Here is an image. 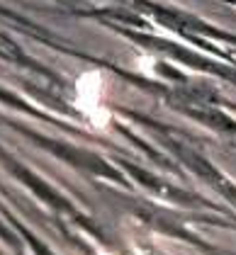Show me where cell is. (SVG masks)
Here are the masks:
<instances>
[{
  "instance_id": "obj_1",
  "label": "cell",
  "mask_w": 236,
  "mask_h": 255,
  "mask_svg": "<svg viewBox=\"0 0 236 255\" xmlns=\"http://www.w3.org/2000/svg\"><path fill=\"white\" fill-rule=\"evenodd\" d=\"M76 95L73 105L80 115L85 117L88 127L93 131H107L112 124V112L105 105V76L98 68L83 71L76 78Z\"/></svg>"
},
{
  "instance_id": "obj_2",
  "label": "cell",
  "mask_w": 236,
  "mask_h": 255,
  "mask_svg": "<svg viewBox=\"0 0 236 255\" xmlns=\"http://www.w3.org/2000/svg\"><path fill=\"white\" fill-rule=\"evenodd\" d=\"M95 255H117V253H112V251H98Z\"/></svg>"
}]
</instances>
